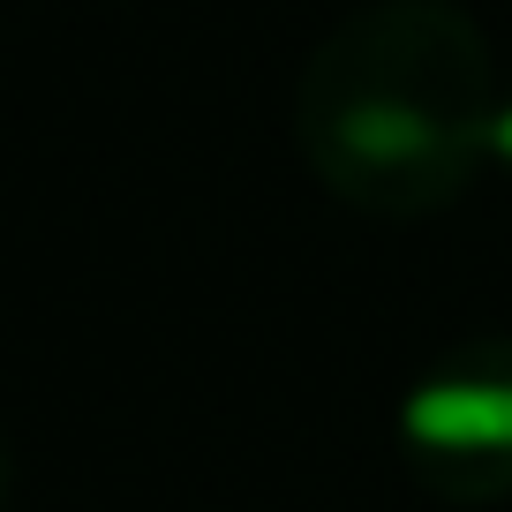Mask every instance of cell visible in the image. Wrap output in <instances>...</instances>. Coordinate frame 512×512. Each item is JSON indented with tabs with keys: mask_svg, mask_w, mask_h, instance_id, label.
I'll list each match as a JSON object with an SVG mask.
<instances>
[{
	"mask_svg": "<svg viewBox=\"0 0 512 512\" xmlns=\"http://www.w3.org/2000/svg\"><path fill=\"white\" fill-rule=\"evenodd\" d=\"M497 53L460 0H369L294 83V144L339 204L430 219L497 159Z\"/></svg>",
	"mask_w": 512,
	"mask_h": 512,
	"instance_id": "6da1fadb",
	"label": "cell"
},
{
	"mask_svg": "<svg viewBox=\"0 0 512 512\" xmlns=\"http://www.w3.org/2000/svg\"><path fill=\"white\" fill-rule=\"evenodd\" d=\"M407 467L445 505H512V339L437 354L400 407Z\"/></svg>",
	"mask_w": 512,
	"mask_h": 512,
	"instance_id": "7a4b0ae2",
	"label": "cell"
},
{
	"mask_svg": "<svg viewBox=\"0 0 512 512\" xmlns=\"http://www.w3.org/2000/svg\"><path fill=\"white\" fill-rule=\"evenodd\" d=\"M0 482H8V452H0Z\"/></svg>",
	"mask_w": 512,
	"mask_h": 512,
	"instance_id": "3957f363",
	"label": "cell"
}]
</instances>
